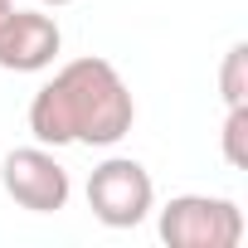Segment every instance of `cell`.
I'll use <instances>...</instances> for the list:
<instances>
[{"mask_svg":"<svg viewBox=\"0 0 248 248\" xmlns=\"http://www.w3.org/2000/svg\"><path fill=\"white\" fill-rule=\"evenodd\" d=\"M137 122V102L107 59L63 63L30 102V132L39 146H117Z\"/></svg>","mask_w":248,"mask_h":248,"instance_id":"obj_1","label":"cell"},{"mask_svg":"<svg viewBox=\"0 0 248 248\" xmlns=\"http://www.w3.org/2000/svg\"><path fill=\"white\" fill-rule=\"evenodd\" d=\"M161 243L170 248H238L243 209L224 195H175L161 204Z\"/></svg>","mask_w":248,"mask_h":248,"instance_id":"obj_2","label":"cell"},{"mask_svg":"<svg viewBox=\"0 0 248 248\" xmlns=\"http://www.w3.org/2000/svg\"><path fill=\"white\" fill-rule=\"evenodd\" d=\"M88 209L107 229H137L156 209V185L151 170L132 156H107L88 175Z\"/></svg>","mask_w":248,"mask_h":248,"instance_id":"obj_3","label":"cell"},{"mask_svg":"<svg viewBox=\"0 0 248 248\" xmlns=\"http://www.w3.org/2000/svg\"><path fill=\"white\" fill-rule=\"evenodd\" d=\"M0 185H5V195L30 209V214H59L73 195V180L68 170L59 166V156L49 146H20L10 151L5 161H0Z\"/></svg>","mask_w":248,"mask_h":248,"instance_id":"obj_4","label":"cell"},{"mask_svg":"<svg viewBox=\"0 0 248 248\" xmlns=\"http://www.w3.org/2000/svg\"><path fill=\"white\" fill-rule=\"evenodd\" d=\"M59 49H63V34L54 15L10 10L5 25H0V68H10V73H39L59 59Z\"/></svg>","mask_w":248,"mask_h":248,"instance_id":"obj_5","label":"cell"},{"mask_svg":"<svg viewBox=\"0 0 248 248\" xmlns=\"http://www.w3.org/2000/svg\"><path fill=\"white\" fill-rule=\"evenodd\" d=\"M219 93H224V102H229V107H248V44H243V39L224 54Z\"/></svg>","mask_w":248,"mask_h":248,"instance_id":"obj_6","label":"cell"},{"mask_svg":"<svg viewBox=\"0 0 248 248\" xmlns=\"http://www.w3.org/2000/svg\"><path fill=\"white\" fill-rule=\"evenodd\" d=\"M248 107H229V117H224V161L233 166V170H243L248 166Z\"/></svg>","mask_w":248,"mask_h":248,"instance_id":"obj_7","label":"cell"},{"mask_svg":"<svg viewBox=\"0 0 248 248\" xmlns=\"http://www.w3.org/2000/svg\"><path fill=\"white\" fill-rule=\"evenodd\" d=\"M15 10V0H0V25H5V15Z\"/></svg>","mask_w":248,"mask_h":248,"instance_id":"obj_8","label":"cell"},{"mask_svg":"<svg viewBox=\"0 0 248 248\" xmlns=\"http://www.w3.org/2000/svg\"><path fill=\"white\" fill-rule=\"evenodd\" d=\"M39 5H54V10H59V5H73V0H39Z\"/></svg>","mask_w":248,"mask_h":248,"instance_id":"obj_9","label":"cell"}]
</instances>
